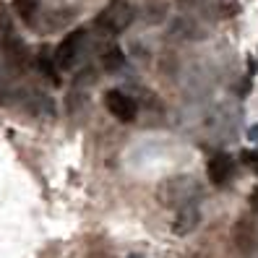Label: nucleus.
Returning a JSON list of instances; mask_svg holds the SVG:
<instances>
[{
	"mask_svg": "<svg viewBox=\"0 0 258 258\" xmlns=\"http://www.w3.org/2000/svg\"><path fill=\"white\" fill-rule=\"evenodd\" d=\"M199 193H201V188L190 175H180V177L164 180V183L159 185V190H157V199L170 209H180L185 204H196Z\"/></svg>",
	"mask_w": 258,
	"mask_h": 258,
	"instance_id": "obj_1",
	"label": "nucleus"
},
{
	"mask_svg": "<svg viewBox=\"0 0 258 258\" xmlns=\"http://www.w3.org/2000/svg\"><path fill=\"white\" fill-rule=\"evenodd\" d=\"M133 21V8L128 3H112L110 8H104L99 16H97V29L104 34H120V32H125L128 24Z\"/></svg>",
	"mask_w": 258,
	"mask_h": 258,
	"instance_id": "obj_2",
	"label": "nucleus"
},
{
	"mask_svg": "<svg viewBox=\"0 0 258 258\" xmlns=\"http://www.w3.org/2000/svg\"><path fill=\"white\" fill-rule=\"evenodd\" d=\"M84 42H86V32L84 29H76V32H71L63 42L55 47V55H52V63L57 71H68L76 66V60H79L81 50H84Z\"/></svg>",
	"mask_w": 258,
	"mask_h": 258,
	"instance_id": "obj_3",
	"label": "nucleus"
},
{
	"mask_svg": "<svg viewBox=\"0 0 258 258\" xmlns=\"http://www.w3.org/2000/svg\"><path fill=\"white\" fill-rule=\"evenodd\" d=\"M104 107H107L110 115L117 117L120 123H131V120H136V112H139L136 102L125 92H117V89H112V92L104 94Z\"/></svg>",
	"mask_w": 258,
	"mask_h": 258,
	"instance_id": "obj_4",
	"label": "nucleus"
},
{
	"mask_svg": "<svg viewBox=\"0 0 258 258\" xmlns=\"http://www.w3.org/2000/svg\"><path fill=\"white\" fill-rule=\"evenodd\" d=\"M206 172H209V180L214 185H227L235 175V159L227 154V151H219V154H214L209 159Z\"/></svg>",
	"mask_w": 258,
	"mask_h": 258,
	"instance_id": "obj_5",
	"label": "nucleus"
},
{
	"mask_svg": "<svg viewBox=\"0 0 258 258\" xmlns=\"http://www.w3.org/2000/svg\"><path fill=\"white\" fill-rule=\"evenodd\" d=\"M3 57H6V66L13 68V71H24L29 66V47L16 37V34H11L3 44Z\"/></svg>",
	"mask_w": 258,
	"mask_h": 258,
	"instance_id": "obj_6",
	"label": "nucleus"
},
{
	"mask_svg": "<svg viewBox=\"0 0 258 258\" xmlns=\"http://www.w3.org/2000/svg\"><path fill=\"white\" fill-rule=\"evenodd\" d=\"M199 222H201L199 206H196V204H185V206L177 209V217H175V222H172V232L180 235V237L190 235L196 227H199Z\"/></svg>",
	"mask_w": 258,
	"mask_h": 258,
	"instance_id": "obj_7",
	"label": "nucleus"
},
{
	"mask_svg": "<svg viewBox=\"0 0 258 258\" xmlns=\"http://www.w3.org/2000/svg\"><path fill=\"white\" fill-rule=\"evenodd\" d=\"M172 34H175V37H183V39H201V37H206V32L201 29V24L196 21V19H188V16L175 19Z\"/></svg>",
	"mask_w": 258,
	"mask_h": 258,
	"instance_id": "obj_8",
	"label": "nucleus"
},
{
	"mask_svg": "<svg viewBox=\"0 0 258 258\" xmlns=\"http://www.w3.org/2000/svg\"><path fill=\"white\" fill-rule=\"evenodd\" d=\"M177 6L188 11V13H196V16H214L217 13V0H177Z\"/></svg>",
	"mask_w": 258,
	"mask_h": 258,
	"instance_id": "obj_9",
	"label": "nucleus"
},
{
	"mask_svg": "<svg viewBox=\"0 0 258 258\" xmlns=\"http://www.w3.org/2000/svg\"><path fill=\"white\" fill-rule=\"evenodd\" d=\"M102 66H104V71H110V73H115V71H120L125 66V55H123V50L117 47H110V50H104V55H102Z\"/></svg>",
	"mask_w": 258,
	"mask_h": 258,
	"instance_id": "obj_10",
	"label": "nucleus"
},
{
	"mask_svg": "<svg viewBox=\"0 0 258 258\" xmlns=\"http://www.w3.org/2000/svg\"><path fill=\"white\" fill-rule=\"evenodd\" d=\"M13 11H16L24 21L32 24L34 16H37V11H39V3L37 0H13Z\"/></svg>",
	"mask_w": 258,
	"mask_h": 258,
	"instance_id": "obj_11",
	"label": "nucleus"
},
{
	"mask_svg": "<svg viewBox=\"0 0 258 258\" xmlns=\"http://www.w3.org/2000/svg\"><path fill=\"white\" fill-rule=\"evenodd\" d=\"M11 34H13V26H11V13H8L6 3H0V44H3Z\"/></svg>",
	"mask_w": 258,
	"mask_h": 258,
	"instance_id": "obj_12",
	"label": "nucleus"
},
{
	"mask_svg": "<svg viewBox=\"0 0 258 258\" xmlns=\"http://www.w3.org/2000/svg\"><path fill=\"white\" fill-rule=\"evenodd\" d=\"M237 11V0H217V13H222V16H235Z\"/></svg>",
	"mask_w": 258,
	"mask_h": 258,
	"instance_id": "obj_13",
	"label": "nucleus"
},
{
	"mask_svg": "<svg viewBox=\"0 0 258 258\" xmlns=\"http://www.w3.org/2000/svg\"><path fill=\"white\" fill-rule=\"evenodd\" d=\"M240 159H242V162H248V164H253V167H255V172H258V154H253V151H242Z\"/></svg>",
	"mask_w": 258,
	"mask_h": 258,
	"instance_id": "obj_14",
	"label": "nucleus"
},
{
	"mask_svg": "<svg viewBox=\"0 0 258 258\" xmlns=\"http://www.w3.org/2000/svg\"><path fill=\"white\" fill-rule=\"evenodd\" d=\"M250 139H253V141H258V125H253V128H250Z\"/></svg>",
	"mask_w": 258,
	"mask_h": 258,
	"instance_id": "obj_15",
	"label": "nucleus"
},
{
	"mask_svg": "<svg viewBox=\"0 0 258 258\" xmlns=\"http://www.w3.org/2000/svg\"><path fill=\"white\" fill-rule=\"evenodd\" d=\"M128 258H144V255H139V253H133V255H128Z\"/></svg>",
	"mask_w": 258,
	"mask_h": 258,
	"instance_id": "obj_16",
	"label": "nucleus"
}]
</instances>
